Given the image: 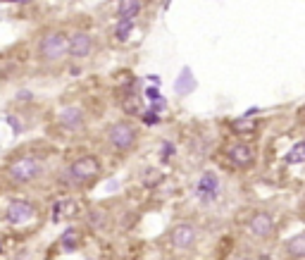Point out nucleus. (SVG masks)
Wrapping results in <instances>:
<instances>
[{
  "label": "nucleus",
  "instance_id": "nucleus-1",
  "mask_svg": "<svg viewBox=\"0 0 305 260\" xmlns=\"http://www.w3.org/2000/svg\"><path fill=\"white\" fill-rule=\"evenodd\" d=\"M41 174H43V160L38 155H31V153H24V155L15 158L7 165V179L12 184H19V186L36 181Z\"/></svg>",
  "mask_w": 305,
  "mask_h": 260
},
{
  "label": "nucleus",
  "instance_id": "nucleus-2",
  "mask_svg": "<svg viewBox=\"0 0 305 260\" xmlns=\"http://www.w3.org/2000/svg\"><path fill=\"white\" fill-rule=\"evenodd\" d=\"M100 174V162L96 155H81L74 162H69V167L64 170V181L72 186H83L88 181H93Z\"/></svg>",
  "mask_w": 305,
  "mask_h": 260
},
{
  "label": "nucleus",
  "instance_id": "nucleus-3",
  "mask_svg": "<svg viewBox=\"0 0 305 260\" xmlns=\"http://www.w3.org/2000/svg\"><path fill=\"white\" fill-rule=\"evenodd\" d=\"M38 58L46 62H57L69 53V38L62 31H50L38 41Z\"/></svg>",
  "mask_w": 305,
  "mask_h": 260
},
{
  "label": "nucleus",
  "instance_id": "nucleus-4",
  "mask_svg": "<svg viewBox=\"0 0 305 260\" xmlns=\"http://www.w3.org/2000/svg\"><path fill=\"white\" fill-rule=\"evenodd\" d=\"M105 139H108L112 150L124 153V150H129L131 146L136 144V129L129 122H117V124H112L110 129H108Z\"/></svg>",
  "mask_w": 305,
  "mask_h": 260
},
{
  "label": "nucleus",
  "instance_id": "nucleus-5",
  "mask_svg": "<svg viewBox=\"0 0 305 260\" xmlns=\"http://www.w3.org/2000/svg\"><path fill=\"white\" fill-rule=\"evenodd\" d=\"M5 215H7V222H10V225H19V227H22L24 222L36 217V208H33V203L17 198V201H12L7 205Z\"/></svg>",
  "mask_w": 305,
  "mask_h": 260
},
{
  "label": "nucleus",
  "instance_id": "nucleus-6",
  "mask_svg": "<svg viewBox=\"0 0 305 260\" xmlns=\"http://www.w3.org/2000/svg\"><path fill=\"white\" fill-rule=\"evenodd\" d=\"M57 124H60L62 129H69V131H81L83 124H86V115H83L81 108L69 105V108H64V110L57 115Z\"/></svg>",
  "mask_w": 305,
  "mask_h": 260
},
{
  "label": "nucleus",
  "instance_id": "nucleus-7",
  "mask_svg": "<svg viewBox=\"0 0 305 260\" xmlns=\"http://www.w3.org/2000/svg\"><path fill=\"white\" fill-rule=\"evenodd\" d=\"M169 241H172V246L174 248H191L195 241V227L193 225H177V227H172L169 231Z\"/></svg>",
  "mask_w": 305,
  "mask_h": 260
},
{
  "label": "nucleus",
  "instance_id": "nucleus-8",
  "mask_svg": "<svg viewBox=\"0 0 305 260\" xmlns=\"http://www.w3.org/2000/svg\"><path fill=\"white\" fill-rule=\"evenodd\" d=\"M226 158H229L236 167H250L253 160H255V153H253V148H250L248 144H234V146H229Z\"/></svg>",
  "mask_w": 305,
  "mask_h": 260
},
{
  "label": "nucleus",
  "instance_id": "nucleus-9",
  "mask_svg": "<svg viewBox=\"0 0 305 260\" xmlns=\"http://www.w3.org/2000/svg\"><path fill=\"white\" fill-rule=\"evenodd\" d=\"M93 50V38L88 33H74L69 38V55L72 58H86Z\"/></svg>",
  "mask_w": 305,
  "mask_h": 260
},
{
  "label": "nucleus",
  "instance_id": "nucleus-10",
  "mask_svg": "<svg viewBox=\"0 0 305 260\" xmlns=\"http://www.w3.org/2000/svg\"><path fill=\"white\" fill-rule=\"evenodd\" d=\"M198 196L203 198V201H212L215 196H217V191H220V181H217V177L212 172H205L200 177V181H198Z\"/></svg>",
  "mask_w": 305,
  "mask_h": 260
},
{
  "label": "nucleus",
  "instance_id": "nucleus-11",
  "mask_svg": "<svg viewBox=\"0 0 305 260\" xmlns=\"http://www.w3.org/2000/svg\"><path fill=\"white\" fill-rule=\"evenodd\" d=\"M248 227L255 236H270L272 229H274V222H272V217H270L267 212H255V215L250 217Z\"/></svg>",
  "mask_w": 305,
  "mask_h": 260
},
{
  "label": "nucleus",
  "instance_id": "nucleus-12",
  "mask_svg": "<svg viewBox=\"0 0 305 260\" xmlns=\"http://www.w3.org/2000/svg\"><path fill=\"white\" fill-rule=\"evenodd\" d=\"M193 88H195L193 74H191V69H189V67H184V69H181V74H179V79H177V84H174V91H177L179 96H186V93H191Z\"/></svg>",
  "mask_w": 305,
  "mask_h": 260
},
{
  "label": "nucleus",
  "instance_id": "nucleus-13",
  "mask_svg": "<svg viewBox=\"0 0 305 260\" xmlns=\"http://www.w3.org/2000/svg\"><path fill=\"white\" fill-rule=\"evenodd\" d=\"M141 0H124L122 5H119V10H117V17L119 19H134L136 15L141 12Z\"/></svg>",
  "mask_w": 305,
  "mask_h": 260
},
{
  "label": "nucleus",
  "instance_id": "nucleus-14",
  "mask_svg": "<svg viewBox=\"0 0 305 260\" xmlns=\"http://www.w3.org/2000/svg\"><path fill=\"white\" fill-rule=\"evenodd\" d=\"M286 251H289V256H293V258H303L305 256V231L298 234V236H293V239L286 244Z\"/></svg>",
  "mask_w": 305,
  "mask_h": 260
},
{
  "label": "nucleus",
  "instance_id": "nucleus-15",
  "mask_svg": "<svg viewBox=\"0 0 305 260\" xmlns=\"http://www.w3.org/2000/svg\"><path fill=\"white\" fill-rule=\"evenodd\" d=\"M131 29H134V19H119V24L114 27V38L124 43V41L129 38Z\"/></svg>",
  "mask_w": 305,
  "mask_h": 260
},
{
  "label": "nucleus",
  "instance_id": "nucleus-16",
  "mask_svg": "<svg viewBox=\"0 0 305 260\" xmlns=\"http://www.w3.org/2000/svg\"><path fill=\"white\" fill-rule=\"evenodd\" d=\"M257 127V122L255 119H248V117H241V119H234L231 122V129L236 131V134H248Z\"/></svg>",
  "mask_w": 305,
  "mask_h": 260
},
{
  "label": "nucleus",
  "instance_id": "nucleus-17",
  "mask_svg": "<svg viewBox=\"0 0 305 260\" xmlns=\"http://www.w3.org/2000/svg\"><path fill=\"white\" fill-rule=\"evenodd\" d=\"M286 162L293 165V162H305V141L296 144L289 153H286Z\"/></svg>",
  "mask_w": 305,
  "mask_h": 260
},
{
  "label": "nucleus",
  "instance_id": "nucleus-18",
  "mask_svg": "<svg viewBox=\"0 0 305 260\" xmlns=\"http://www.w3.org/2000/svg\"><path fill=\"white\" fill-rule=\"evenodd\" d=\"M60 244H62V248H64V251H74V248H77V244H79V231H77V229H67L64 234H62Z\"/></svg>",
  "mask_w": 305,
  "mask_h": 260
},
{
  "label": "nucleus",
  "instance_id": "nucleus-19",
  "mask_svg": "<svg viewBox=\"0 0 305 260\" xmlns=\"http://www.w3.org/2000/svg\"><path fill=\"white\" fill-rule=\"evenodd\" d=\"M143 122H145V124H158V122H160V117H158V113L148 110V113H143Z\"/></svg>",
  "mask_w": 305,
  "mask_h": 260
},
{
  "label": "nucleus",
  "instance_id": "nucleus-20",
  "mask_svg": "<svg viewBox=\"0 0 305 260\" xmlns=\"http://www.w3.org/2000/svg\"><path fill=\"white\" fill-rule=\"evenodd\" d=\"M145 96H148L150 100H162V96H160L158 86H148V88H145Z\"/></svg>",
  "mask_w": 305,
  "mask_h": 260
},
{
  "label": "nucleus",
  "instance_id": "nucleus-21",
  "mask_svg": "<svg viewBox=\"0 0 305 260\" xmlns=\"http://www.w3.org/2000/svg\"><path fill=\"white\" fill-rule=\"evenodd\" d=\"M172 155H174V146L169 144V141H165L162 144V160H169Z\"/></svg>",
  "mask_w": 305,
  "mask_h": 260
},
{
  "label": "nucleus",
  "instance_id": "nucleus-22",
  "mask_svg": "<svg viewBox=\"0 0 305 260\" xmlns=\"http://www.w3.org/2000/svg\"><path fill=\"white\" fill-rule=\"evenodd\" d=\"M148 81H153V86H158V84H160V77H158V74H155V77H148Z\"/></svg>",
  "mask_w": 305,
  "mask_h": 260
},
{
  "label": "nucleus",
  "instance_id": "nucleus-23",
  "mask_svg": "<svg viewBox=\"0 0 305 260\" xmlns=\"http://www.w3.org/2000/svg\"><path fill=\"white\" fill-rule=\"evenodd\" d=\"M298 117H301V119H303V122H305V105H303V108H301V113H298Z\"/></svg>",
  "mask_w": 305,
  "mask_h": 260
},
{
  "label": "nucleus",
  "instance_id": "nucleus-24",
  "mask_svg": "<svg viewBox=\"0 0 305 260\" xmlns=\"http://www.w3.org/2000/svg\"><path fill=\"white\" fill-rule=\"evenodd\" d=\"M7 2H22V0H7Z\"/></svg>",
  "mask_w": 305,
  "mask_h": 260
},
{
  "label": "nucleus",
  "instance_id": "nucleus-25",
  "mask_svg": "<svg viewBox=\"0 0 305 260\" xmlns=\"http://www.w3.org/2000/svg\"><path fill=\"white\" fill-rule=\"evenodd\" d=\"M243 260H253V258H243Z\"/></svg>",
  "mask_w": 305,
  "mask_h": 260
},
{
  "label": "nucleus",
  "instance_id": "nucleus-26",
  "mask_svg": "<svg viewBox=\"0 0 305 260\" xmlns=\"http://www.w3.org/2000/svg\"><path fill=\"white\" fill-rule=\"evenodd\" d=\"M0 251H2V246H0Z\"/></svg>",
  "mask_w": 305,
  "mask_h": 260
},
{
  "label": "nucleus",
  "instance_id": "nucleus-27",
  "mask_svg": "<svg viewBox=\"0 0 305 260\" xmlns=\"http://www.w3.org/2000/svg\"><path fill=\"white\" fill-rule=\"evenodd\" d=\"M88 260H93V258H88Z\"/></svg>",
  "mask_w": 305,
  "mask_h": 260
}]
</instances>
